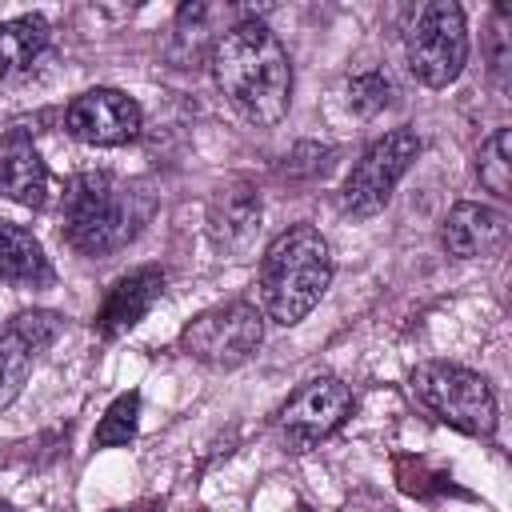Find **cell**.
Returning a JSON list of instances; mask_svg holds the SVG:
<instances>
[{
    "label": "cell",
    "mask_w": 512,
    "mask_h": 512,
    "mask_svg": "<svg viewBox=\"0 0 512 512\" xmlns=\"http://www.w3.org/2000/svg\"><path fill=\"white\" fill-rule=\"evenodd\" d=\"M0 196L16 200L24 208L48 204V168L24 136H12L4 156H0Z\"/></svg>",
    "instance_id": "5bb4252c"
},
{
    "label": "cell",
    "mask_w": 512,
    "mask_h": 512,
    "mask_svg": "<svg viewBox=\"0 0 512 512\" xmlns=\"http://www.w3.org/2000/svg\"><path fill=\"white\" fill-rule=\"evenodd\" d=\"M140 124H144L140 104L120 88H88L64 108L68 136H76L80 144H92V148H120V144L136 140Z\"/></svg>",
    "instance_id": "9c48e42d"
},
{
    "label": "cell",
    "mask_w": 512,
    "mask_h": 512,
    "mask_svg": "<svg viewBox=\"0 0 512 512\" xmlns=\"http://www.w3.org/2000/svg\"><path fill=\"white\" fill-rule=\"evenodd\" d=\"M416 156H420V136L412 128H392L380 140H372L344 176L340 208L356 220L376 216L392 200V188L400 184V176L412 168Z\"/></svg>",
    "instance_id": "8992f818"
},
{
    "label": "cell",
    "mask_w": 512,
    "mask_h": 512,
    "mask_svg": "<svg viewBox=\"0 0 512 512\" xmlns=\"http://www.w3.org/2000/svg\"><path fill=\"white\" fill-rule=\"evenodd\" d=\"M476 176L480 184L508 200L512 196V128H496L484 144H480V156H476Z\"/></svg>",
    "instance_id": "2e32d148"
},
{
    "label": "cell",
    "mask_w": 512,
    "mask_h": 512,
    "mask_svg": "<svg viewBox=\"0 0 512 512\" xmlns=\"http://www.w3.org/2000/svg\"><path fill=\"white\" fill-rule=\"evenodd\" d=\"M8 324H12V332L32 348V356H40L44 348H52L56 336L64 332V316L52 312V308H28V312H16Z\"/></svg>",
    "instance_id": "ffe728a7"
},
{
    "label": "cell",
    "mask_w": 512,
    "mask_h": 512,
    "mask_svg": "<svg viewBox=\"0 0 512 512\" xmlns=\"http://www.w3.org/2000/svg\"><path fill=\"white\" fill-rule=\"evenodd\" d=\"M136 224L132 192L108 172H80L68 180L60 200V236L80 256H112L136 236Z\"/></svg>",
    "instance_id": "3957f363"
},
{
    "label": "cell",
    "mask_w": 512,
    "mask_h": 512,
    "mask_svg": "<svg viewBox=\"0 0 512 512\" xmlns=\"http://www.w3.org/2000/svg\"><path fill=\"white\" fill-rule=\"evenodd\" d=\"M332 284V248L312 224L284 228L260 256V308L276 324H300Z\"/></svg>",
    "instance_id": "7a4b0ae2"
},
{
    "label": "cell",
    "mask_w": 512,
    "mask_h": 512,
    "mask_svg": "<svg viewBox=\"0 0 512 512\" xmlns=\"http://www.w3.org/2000/svg\"><path fill=\"white\" fill-rule=\"evenodd\" d=\"M208 232L224 252H248L260 232V192L244 180L220 188L208 204Z\"/></svg>",
    "instance_id": "7c38bea8"
},
{
    "label": "cell",
    "mask_w": 512,
    "mask_h": 512,
    "mask_svg": "<svg viewBox=\"0 0 512 512\" xmlns=\"http://www.w3.org/2000/svg\"><path fill=\"white\" fill-rule=\"evenodd\" d=\"M392 96H396V88H392V80H388L380 68H364V72H356V76L348 80V104H352V112L364 116V120L380 116V112L392 104Z\"/></svg>",
    "instance_id": "d6986e66"
},
{
    "label": "cell",
    "mask_w": 512,
    "mask_h": 512,
    "mask_svg": "<svg viewBox=\"0 0 512 512\" xmlns=\"http://www.w3.org/2000/svg\"><path fill=\"white\" fill-rule=\"evenodd\" d=\"M508 236V216L500 208H488V204H472V200H460L444 224H440V248L452 256V260H480V256H492Z\"/></svg>",
    "instance_id": "8fae6325"
},
{
    "label": "cell",
    "mask_w": 512,
    "mask_h": 512,
    "mask_svg": "<svg viewBox=\"0 0 512 512\" xmlns=\"http://www.w3.org/2000/svg\"><path fill=\"white\" fill-rule=\"evenodd\" d=\"M0 280L16 288H48L56 280L44 244L16 220L0 216Z\"/></svg>",
    "instance_id": "4fadbf2b"
},
{
    "label": "cell",
    "mask_w": 512,
    "mask_h": 512,
    "mask_svg": "<svg viewBox=\"0 0 512 512\" xmlns=\"http://www.w3.org/2000/svg\"><path fill=\"white\" fill-rule=\"evenodd\" d=\"M264 340V312L252 300H228L184 324L180 348L212 368L244 364Z\"/></svg>",
    "instance_id": "52a82bcc"
},
{
    "label": "cell",
    "mask_w": 512,
    "mask_h": 512,
    "mask_svg": "<svg viewBox=\"0 0 512 512\" xmlns=\"http://www.w3.org/2000/svg\"><path fill=\"white\" fill-rule=\"evenodd\" d=\"M48 48V20L44 16H16L0 24V80L28 72L40 52Z\"/></svg>",
    "instance_id": "9a60e30c"
},
{
    "label": "cell",
    "mask_w": 512,
    "mask_h": 512,
    "mask_svg": "<svg viewBox=\"0 0 512 512\" xmlns=\"http://www.w3.org/2000/svg\"><path fill=\"white\" fill-rule=\"evenodd\" d=\"M0 512H12V508H8V504H4V500H0Z\"/></svg>",
    "instance_id": "44dd1931"
},
{
    "label": "cell",
    "mask_w": 512,
    "mask_h": 512,
    "mask_svg": "<svg viewBox=\"0 0 512 512\" xmlns=\"http://www.w3.org/2000/svg\"><path fill=\"white\" fill-rule=\"evenodd\" d=\"M136 424H140V392H124L100 416L92 440H96V448H124L136 440Z\"/></svg>",
    "instance_id": "ac0fdd59"
},
{
    "label": "cell",
    "mask_w": 512,
    "mask_h": 512,
    "mask_svg": "<svg viewBox=\"0 0 512 512\" xmlns=\"http://www.w3.org/2000/svg\"><path fill=\"white\" fill-rule=\"evenodd\" d=\"M212 76L224 100L256 128L284 120L292 104V60L276 32L260 20H240L212 40Z\"/></svg>",
    "instance_id": "6da1fadb"
},
{
    "label": "cell",
    "mask_w": 512,
    "mask_h": 512,
    "mask_svg": "<svg viewBox=\"0 0 512 512\" xmlns=\"http://www.w3.org/2000/svg\"><path fill=\"white\" fill-rule=\"evenodd\" d=\"M160 292H164V272L156 264H144V268H132L128 276H120L108 288V296H104V304H100V312L92 320L96 336L116 340L120 332L136 328L148 316V308L160 300Z\"/></svg>",
    "instance_id": "30bf717a"
},
{
    "label": "cell",
    "mask_w": 512,
    "mask_h": 512,
    "mask_svg": "<svg viewBox=\"0 0 512 512\" xmlns=\"http://www.w3.org/2000/svg\"><path fill=\"white\" fill-rule=\"evenodd\" d=\"M356 400H352V388L340 384L336 376H316L308 384H300L288 404L280 408L276 424H280V436H284V448L288 452H308L316 448L320 440H328L336 428H344V420L352 416Z\"/></svg>",
    "instance_id": "ba28073f"
},
{
    "label": "cell",
    "mask_w": 512,
    "mask_h": 512,
    "mask_svg": "<svg viewBox=\"0 0 512 512\" xmlns=\"http://www.w3.org/2000/svg\"><path fill=\"white\" fill-rule=\"evenodd\" d=\"M404 56L420 84L448 88L464 72L468 60V24L460 4L452 0H428L416 8L404 32Z\"/></svg>",
    "instance_id": "5b68a950"
},
{
    "label": "cell",
    "mask_w": 512,
    "mask_h": 512,
    "mask_svg": "<svg viewBox=\"0 0 512 512\" xmlns=\"http://www.w3.org/2000/svg\"><path fill=\"white\" fill-rule=\"evenodd\" d=\"M32 348L12 332V324L0 328V408H8L20 392H24V380L32 372Z\"/></svg>",
    "instance_id": "e0dca14e"
},
{
    "label": "cell",
    "mask_w": 512,
    "mask_h": 512,
    "mask_svg": "<svg viewBox=\"0 0 512 512\" xmlns=\"http://www.w3.org/2000/svg\"><path fill=\"white\" fill-rule=\"evenodd\" d=\"M412 396L448 428L468 436H492L496 432V396L492 384L448 360H428L412 372Z\"/></svg>",
    "instance_id": "277c9868"
}]
</instances>
